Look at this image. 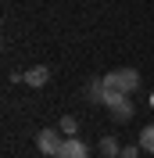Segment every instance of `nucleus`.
Masks as SVG:
<instances>
[{"mask_svg":"<svg viewBox=\"0 0 154 158\" xmlns=\"http://www.w3.org/2000/svg\"><path fill=\"white\" fill-rule=\"evenodd\" d=\"M140 86V72L136 69H115L104 76V90H115V94H133Z\"/></svg>","mask_w":154,"mask_h":158,"instance_id":"f257e3e1","label":"nucleus"},{"mask_svg":"<svg viewBox=\"0 0 154 158\" xmlns=\"http://www.w3.org/2000/svg\"><path fill=\"white\" fill-rule=\"evenodd\" d=\"M104 104H107V111H111V118H115V122H129V118L136 115V108H133V101H129V94L104 90Z\"/></svg>","mask_w":154,"mask_h":158,"instance_id":"f03ea898","label":"nucleus"},{"mask_svg":"<svg viewBox=\"0 0 154 158\" xmlns=\"http://www.w3.org/2000/svg\"><path fill=\"white\" fill-rule=\"evenodd\" d=\"M61 144H65V133H61V129H39L36 133V148L43 151V155H58Z\"/></svg>","mask_w":154,"mask_h":158,"instance_id":"7ed1b4c3","label":"nucleus"},{"mask_svg":"<svg viewBox=\"0 0 154 158\" xmlns=\"http://www.w3.org/2000/svg\"><path fill=\"white\" fill-rule=\"evenodd\" d=\"M58 155H61V158H90V148H86L79 137H65V144H61Z\"/></svg>","mask_w":154,"mask_h":158,"instance_id":"20e7f679","label":"nucleus"},{"mask_svg":"<svg viewBox=\"0 0 154 158\" xmlns=\"http://www.w3.org/2000/svg\"><path fill=\"white\" fill-rule=\"evenodd\" d=\"M22 79H25L29 86H43V83L50 79V69H47V65H36V69H29V72H25Z\"/></svg>","mask_w":154,"mask_h":158,"instance_id":"39448f33","label":"nucleus"},{"mask_svg":"<svg viewBox=\"0 0 154 158\" xmlns=\"http://www.w3.org/2000/svg\"><path fill=\"white\" fill-rule=\"evenodd\" d=\"M86 101L104 104V76H100V79H90V86H86Z\"/></svg>","mask_w":154,"mask_h":158,"instance_id":"423d86ee","label":"nucleus"},{"mask_svg":"<svg viewBox=\"0 0 154 158\" xmlns=\"http://www.w3.org/2000/svg\"><path fill=\"white\" fill-rule=\"evenodd\" d=\"M140 151H151V155H154V122L140 129Z\"/></svg>","mask_w":154,"mask_h":158,"instance_id":"0eeeda50","label":"nucleus"},{"mask_svg":"<svg viewBox=\"0 0 154 158\" xmlns=\"http://www.w3.org/2000/svg\"><path fill=\"white\" fill-rule=\"evenodd\" d=\"M100 151H104V158H118V155H122V148H118L115 137H104V140H100Z\"/></svg>","mask_w":154,"mask_h":158,"instance_id":"6e6552de","label":"nucleus"},{"mask_svg":"<svg viewBox=\"0 0 154 158\" xmlns=\"http://www.w3.org/2000/svg\"><path fill=\"white\" fill-rule=\"evenodd\" d=\"M75 129H79L75 115H65V118H61V133H65V137H75Z\"/></svg>","mask_w":154,"mask_h":158,"instance_id":"1a4fd4ad","label":"nucleus"},{"mask_svg":"<svg viewBox=\"0 0 154 158\" xmlns=\"http://www.w3.org/2000/svg\"><path fill=\"white\" fill-rule=\"evenodd\" d=\"M47 158H61V155H47Z\"/></svg>","mask_w":154,"mask_h":158,"instance_id":"9d476101","label":"nucleus"},{"mask_svg":"<svg viewBox=\"0 0 154 158\" xmlns=\"http://www.w3.org/2000/svg\"><path fill=\"white\" fill-rule=\"evenodd\" d=\"M118 158H122V155H118Z\"/></svg>","mask_w":154,"mask_h":158,"instance_id":"9b49d317","label":"nucleus"}]
</instances>
